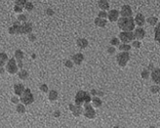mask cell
Returning <instances> with one entry per match:
<instances>
[{"label": "cell", "instance_id": "cell-1", "mask_svg": "<svg viewBox=\"0 0 160 128\" xmlns=\"http://www.w3.org/2000/svg\"><path fill=\"white\" fill-rule=\"evenodd\" d=\"M117 25L123 31H133L135 29V22L133 17H121L117 20Z\"/></svg>", "mask_w": 160, "mask_h": 128}, {"label": "cell", "instance_id": "cell-2", "mask_svg": "<svg viewBox=\"0 0 160 128\" xmlns=\"http://www.w3.org/2000/svg\"><path fill=\"white\" fill-rule=\"evenodd\" d=\"M91 96L88 92L86 91H83V90H79L76 95H75V105L77 106H82V105L86 104V103H90L91 102Z\"/></svg>", "mask_w": 160, "mask_h": 128}, {"label": "cell", "instance_id": "cell-3", "mask_svg": "<svg viewBox=\"0 0 160 128\" xmlns=\"http://www.w3.org/2000/svg\"><path fill=\"white\" fill-rule=\"evenodd\" d=\"M20 97V101L24 105V106L31 105L34 102V97H33V95H32V93H31V91L29 88H25Z\"/></svg>", "mask_w": 160, "mask_h": 128}, {"label": "cell", "instance_id": "cell-4", "mask_svg": "<svg viewBox=\"0 0 160 128\" xmlns=\"http://www.w3.org/2000/svg\"><path fill=\"white\" fill-rule=\"evenodd\" d=\"M130 60V54L129 52H124V51H121L120 53H118L116 55V61H117V64L118 66H125L127 65V63L129 62Z\"/></svg>", "mask_w": 160, "mask_h": 128}, {"label": "cell", "instance_id": "cell-5", "mask_svg": "<svg viewBox=\"0 0 160 128\" xmlns=\"http://www.w3.org/2000/svg\"><path fill=\"white\" fill-rule=\"evenodd\" d=\"M18 65L17 61L15 58L8 60V63H6V71H8V73L10 74H15L18 73Z\"/></svg>", "mask_w": 160, "mask_h": 128}, {"label": "cell", "instance_id": "cell-6", "mask_svg": "<svg viewBox=\"0 0 160 128\" xmlns=\"http://www.w3.org/2000/svg\"><path fill=\"white\" fill-rule=\"evenodd\" d=\"M83 114L84 116L89 119H93L96 116V111L93 109L92 105H90V103H86L84 104V110H83Z\"/></svg>", "mask_w": 160, "mask_h": 128}, {"label": "cell", "instance_id": "cell-7", "mask_svg": "<svg viewBox=\"0 0 160 128\" xmlns=\"http://www.w3.org/2000/svg\"><path fill=\"white\" fill-rule=\"evenodd\" d=\"M119 40L122 41V43H130L133 41L134 34L132 31H122L119 33Z\"/></svg>", "mask_w": 160, "mask_h": 128}, {"label": "cell", "instance_id": "cell-8", "mask_svg": "<svg viewBox=\"0 0 160 128\" xmlns=\"http://www.w3.org/2000/svg\"><path fill=\"white\" fill-rule=\"evenodd\" d=\"M32 31V24L27 22H24V24H20V34H28Z\"/></svg>", "mask_w": 160, "mask_h": 128}, {"label": "cell", "instance_id": "cell-9", "mask_svg": "<svg viewBox=\"0 0 160 128\" xmlns=\"http://www.w3.org/2000/svg\"><path fill=\"white\" fill-rule=\"evenodd\" d=\"M69 110L71 111L72 114L78 117L82 114L83 112V109L81 107V106H77V105H73V104H69Z\"/></svg>", "mask_w": 160, "mask_h": 128}, {"label": "cell", "instance_id": "cell-10", "mask_svg": "<svg viewBox=\"0 0 160 128\" xmlns=\"http://www.w3.org/2000/svg\"><path fill=\"white\" fill-rule=\"evenodd\" d=\"M133 34H134V37L137 38L138 40H142V39H143L144 36H146V30H144L142 27H139V28H137L136 29H135Z\"/></svg>", "mask_w": 160, "mask_h": 128}, {"label": "cell", "instance_id": "cell-11", "mask_svg": "<svg viewBox=\"0 0 160 128\" xmlns=\"http://www.w3.org/2000/svg\"><path fill=\"white\" fill-rule=\"evenodd\" d=\"M119 14L121 15V17H131L133 15V11H132V8L130 7L129 5H124L121 8Z\"/></svg>", "mask_w": 160, "mask_h": 128}, {"label": "cell", "instance_id": "cell-12", "mask_svg": "<svg viewBox=\"0 0 160 128\" xmlns=\"http://www.w3.org/2000/svg\"><path fill=\"white\" fill-rule=\"evenodd\" d=\"M107 18H109V22H117V20L119 19V12L115 9H111L107 13Z\"/></svg>", "mask_w": 160, "mask_h": 128}, {"label": "cell", "instance_id": "cell-13", "mask_svg": "<svg viewBox=\"0 0 160 128\" xmlns=\"http://www.w3.org/2000/svg\"><path fill=\"white\" fill-rule=\"evenodd\" d=\"M20 22L19 21L16 22V23H14L12 27L8 28V32L10 34H20Z\"/></svg>", "mask_w": 160, "mask_h": 128}, {"label": "cell", "instance_id": "cell-14", "mask_svg": "<svg viewBox=\"0 0 160 128\" xmlns=\"http://www.w3.org/2000/svg\"><path fill=\"white\" fill-rule=\"evenodd\" d=\"M71 60L74 65L79 66V65H81L82 62L84 61V55H83L82 53H77V54H75V55L72 56Z\"/></svg>", "mask_w": 160, "mask_h": 128}, {"label": "cell", "instance_id": "cell-15", "mask_svg": "<svg viewBox=\"0 0 160 128\" xmlns=\"http://www.w3.org/2000/svg\"><path fill=\"white\" fill-rule=\"evenodd\" d=\"M134 22H135V24H137V25L143 27V24H144V23H146V18H144V16H143V14L139 13V14H137V16L135 17Z\"/></svg>", "mask_w": 160, "mask_h": 128}, {"label": "cell", "instance_id": "cell-16", "mask_svg": "<svg viewBox=\"0 0 160 128\" xmlns=\"http://www.w3.org/2000/svg\"><path fill=\"white\" fill-rule=\"evenodd\" d=\"M149 75L151 76V79H152V81H153L154 83L159 84V68L153 69L151 74H149Z\"/></svg>", "mask_w": 160, "mask_h": 128}, {"label": "cell", "instance_id": "cell-17", "mask_svg": "<svg viewBox=\"0 0 160 128\" xmlns=\"http://www.w3.org/2000/svg\"><path fill=\"white\" fill-rule=\"evenodd\" d=\"M76 44H77V46H78L80 49H85L88 47L89 42L85 38H78V39L76 40Z\"/></svg>", "mask_w": 160, "mask_h": 128}, {"label": "cell", "instance_id": "cell-18", "mask_svg": "<svg viewBox=\"0 0 160 128\" xmlns=\"http://www.w3.org/2000/svg\"><path fill=\"white\" fill-rule=\"evenodd\" d=\"M24 86L23 84L19 83V84H15V85H14V92H15V94H16L17 96H20L22 93L24 92Z\"/></svg>", "mask_w": 160, "mask_h": 128}, {"label": "cell", "instance_id": "cell-19", "mask_svg": "<svg viewBox=\"0 0 160 128\" xmlns=\"http://www.w3.org/2000/svg\"><path fill=\"white\" fill-rule=\"evenodd\" d=\"M98 5H99V8L102 11L109 10V3L107 0H99Z\"/></svg>", "mask_w": 160, "mask_h": 128}, {"label": "cell", "instance_id": "cell-20", "mask_svg": "<svg viewBox=\"0 0 160 128\" xmlns=\"http://www.w3.org/2000/svg\"><path fill=\"white\" fill-rule=\"evenodd\" d=\"M94 22H95L96 25L99 27V28H105L106 25V24H107V22H106V19H102V18H99V17L96 18Z\"/></svg>", "mask_w": 160, "mask_h": 128}, {"label": "cell", "instance_id": "cell-21", "mask_svg": "<svg viewBox=\"0 0 160 128\" xmlns=\"http://www.w3.org/2000/svg\"><path fill=\"white\" fill-rule=\"evenodd\" d=\"M58 96L59 94L58 92L56 90H51L49 91V94H48V99L50 101H52V102H54V101H56L57 99H58Z\"/></svg>", "mask_w": 160, "mask_h": 128}, {"label": "cell", "instance_id": "cell-22", "mask_svg": "<svg viewBox=\"0 0 160 128\" xmlns=\"http://www.w3.org/2000/svg\"><path fill=\"white\" fill-rule=\"evenodd\" d=\"M18 76H19V78L22 80H25L28 78V73H27V70H24V69H20V70L18 73Z\"/></svg>", "mask_w": 160, "mask_h": 128}, {"label": "cell", "instance_id": "cell-23", "mask_svg": "<svg viewBox=\"0 0 160 128\" xmlns=\"http://www.w3.org/2000/svg\"><path fill=\"white\" fill-rule=\"evenodd\" d=\"M7 61H8V55L5 52L0 53V66H3L6 65Z\"/></svg>", "mask_w": 160, "mask_h": 128}, {"label": "cell", "instance_id": "cell-24", "mask_svg": "<svg viewBox=\"0 0 160 128\" xmlns=\"http://www.w3.org/2000/svg\"><path fill=\"white\" fill-rule=\"evenodd\" d=\"M91 102H92V104H93V106H94V107H100L102 104V100H101L100 98H98V97H94L93 99H91Z\"/></svg>", "mask_w": 160, "mask_h": 128}, {"label": "cell", "instance_id": "cell-25", "mask_svg": "<svg viewBox=\"0 0 160 128\" xmlns=\"http://www.w3.org/2000/svg\"><path fill=\"white\" fill-rule=\"evenodd\" d=\"M132 48L131 46L128 44V43H122V44H119L118 45V49L120 51H124V52H129V50Z\"/></svg>", "mask_w": 160, "mask_h": 128}, {"label": "cell", "instance_id": "cell-26", "mask_svg": "<svg viewBox=\"0 0 160 128\" xmlns=\"http://www.w3.org/2000/svg\"><path fill=\"white\" fill-rule=\"evenodd\" d=\"M15 59L16 60H23L24 59V52L20 50V49H18L15 51Z\"/></svg>", "mask_w": 160, "mask_h": 128}, {"label": "cell", "instance_id": "cell-27", "mask_svg": "<svg viewBox=\"0 0 160 128\" xmlns=\"http://www.w3.org/2000/svg\"><path fill=\"white\" fill-rule=\"evenodd\" d=\"M16 110L19 114H24L25 112V107H24V105L22 103V104H17V107H16Z\"/></svg>", "mask_w": 160, "mask_h": 128}, {"label": "cell", "instance_id": "cell-28", "mask_svg": "<svg viewBox=\"0 0 160 128\" xmlns=\"http://www.w3.org/2000/svg\"><path fill=\"white\" fill-rule=\"evenodd\" d=\"M147 23L150 24V25H156L158 24V18L156 17H149L147 19Z\"/></svg>", "mask_w": 160, "mask_h": 128}, {"label": "cell", "instance_id": "cell-29", "mask_svg": "<svg viewBox=\"0 0 160 128\" xmlns=\"http://www.w3.org/2000/svg\"><path fill=\"white\" fill-rule=\"evenodd\" d=\"M109 43H110V45L111 46H118L120 44V40L119 38L117 37H112L111 39H110V41H109Z\"/></svg>", "mask_w": 160, "mask_h": 128}, {"label": "cell", "instance_id": "cell-30", "mask_svg": "<svg viewBox=\"0 0 160 128\" xmlns=\"http://www.w3.org/2000/svg\"><path fill=\"white\" fill-rule=\"evenodd\" d=\"M154 38H155V41H159V24H158L154 28Z\"/></svg>", "mask_w": 160, "mask_h": 128}, {"label": "cell", "instance_id": "cell-31", "mask_svg": "<svg viewBox=\"0 0 160 128\" xmlns=\"http://www.w3.org/2000/svg\"><path fill=\"white\" fill-rule=\"evenodd\" d=\"M24 9H25L27 11H28V12H31V11L33 10L34 6H33V4L31 3V2H28V1H27V3L24 4Z\"/></svg>", "mask_w": 160, "mask_h": 128}, {"label": "cell", "instance_id": "cell-32", "mask_svg": "<svg viewBox=\"0 0 160 128\" xmlns=\"http://www.w3.org/2000/svg\"><path fill=\"white\" fill-rule=\"evenodd\" d=\"M141 76L143 77V79H147L149 77V70L148 69H143V71L141 73Z\"/></svg>", "mask_w": 160, "mask_h": 128}, {"label": "cell", "instance_id": "cell-33", "mask_svg": "<svg viewBox=\"0 0 160 128\" xmlns=\"http://www.w3.org/2000/svg\"><path fill=\"white\" fill-rule=\"evenodd\" d=\"M73 62H72V60H65V66L68 68V69H72L73 68Z\"/></svg>", "mask_w": 160, "mask_h": 128}, {"label": "cell", "instance_id": "cell-34", "mask_svg": "<svg viewBox=\"0 0 160 128\" xmlns=\"http://www.w3.org/2000/svg\"><path fill=\"white\" fill-rule=\"evenodd\" d=\"M150 91H151V93H152V94H158V93H159V86H158V84H157V85H153V86L150 87Z\"/></svg>", "mask_w": 160, "mask_h": 128}, {"label": "cell", "instance_id": "cell-35", "mask_svg": "<svg viewBox=\"0 0 160 128\" xmlns=\"http://www.w3.org/2000/svg\"><path fill=\"white\" fill-rule=\"evenodd\" d=\"M132 46H133L134 48L139 49V48H141V46H142V43H141L140 40H134L133 43H132Z\"/></svg>", "mask_w": 160, "mask_h": 128}, {"label": "cell", "instance_id": "cell-36", "mask_svg": "<svg viewBox=\"0 0 160 128\" xmlns=\"http://www.w3.org/2000/svg\"><path fill=\"white\" fill-rule=\"evenodd\" d=\"M98 17L102 18V19H106V18H107V13H106V11L101 10L99 12V14H98Z\"/></svg>", "mask_w": 160, "mask_h": 128}, {"label": "cell", "instance_id": "cell-37", "mask_svg": "<svg viewBox=\"0 0 160 128\" xmlns=\"http://www.w3.org/2000/svg\"><path fill=\"white\" fill-rule=\"evenodd\" d=\"M15 2H16V5H19V6H22V7L24 8V4L27 2V0H15Z\"/></svg>", "mask_w": 160, "mask_h": 128}, {"label": "cell", "instance_id": "cell-38", "mask_svg": "<svg viewBox=\"0 0 160 128\" xmlns=\"http://www.w3.org/2000/svg\"><path fill=\"white\" fill-rule=\"evenodd\" d=\"M27 16L24 14H20L18 16V21L19 22H23V23H24V22H27Z\"/></svg>", "mask_w": 160, "mask_h": 128}, {"label": "cell", "instance_id": "cell-39", "mask_svg": "<svg viewBox=\"0 0 160 128\" xmlns=\"http://www.w3.org/2000/svg\"><path fill=\"white\" fill-rule=\"evenodd\" d=\"M39 89H40L42 92H44V93H47L49 89H48V86L46 84H41L40 86H39Z\"/></svg>", "mask_w": 160, "mask_h": 128}, {"label": "cell", "instance_id": "cell-40", "mask_svg": "<svg viewBox=\"0 0 160 128\" xmlns=\"http://www.w3.org/2000/svg\"><path fill=\"white\" fill-rule=\"evenodd\" d=\"M28 40L30 42H34L36 40V35L34 34V33H32V32L28 33Z\"/></svg>", "mask_w": 160, "mask_h": 128}, {"label": "cell", "instance_id": "cell-41", "mask_svg": "<svg viewBox=\"0 0 160 128\" xmlns=\"http://www.w3.org/2000/svg\"><path fill=\"white\" fill-rule=\"evenodd\" d=\"M14 11H15L16 13L22 14V12H23V7H22V6H19V5H15V7H14Z\"/></svg>", "mask_w": 160, "mask_h": 128}, {"label": "cell", "instance_id": "cell-42", "mask_svg": "<svg viewBox=\"0 0 160 128\" xmlns=\"http://www.w3.org/2000/svg\"><path fill=\"white\" fill-rule=\"evenodd\" d=\"M115 47H113V46H110V47H109L107 48V53H109V55H113L114 53H115Z\"/></svg>", "mask_w": 160, "mask_h": 128}, {"label": "cell", "instance_id": "cell-43", "mask_svg": "<svg viewBox=\"0 0 160 128\" xmlns=\"http://www.w3.org/2000/svg\"><path fill=\"white\" fill-rule=\"evenodd\" d=\"M11 102H12V103H13V104H19V102H20V99H19V98L17 97V95H16V96H14V97H12L11 98Z\"/></svg>", "mask_w": 160, "mask_h": 128}, {"label": "cell", "instance_id": "cell-44", "mask_svg": "<svg viewBox=\"0 0 160 128\" xmlns=\"http://www.w3.org/2000/svg\"><path fill=\"white\" fill-rule=\"evenodd\" d=\"M46 14H47L48 16H53V15H54V11L52 10V9H50V8H48L47 10H46Z\"/></svg>", "mask_w": 160, "mask_h": 128}, {"label": "cell", "instance_id": "cell-45", "mask_svg": "<svg viewBox=\"0 0 160 128\" xmlns=\"http://www.w3.org/2000/svg\"><path fill=\"white\" fill-rule=\"evenodd\" d=\"M16 61H17L18 68H20V69H23V60H16Z\"/></svg>", "mask_w": 160, "mask_h": 128}, {"label": "cell", "instance_id": "cell-46", "mask_svg": "<svg viewBox=\"0 0 160 128\" xmlns=\"http://www.w3.org/2000/svg\"><path fill=\"white\" fill-rule=\"evenodd\" d=\"M91 94H92L93 96H96V95H97V90H95V89H93V90L91 91Z\"/></svg>", "mask_w": 160, "mask_h": 128}, {"label": "cell", "instance_id": "cell-47", "mask_svg": "<svg viewBox=\"0 0 160 128\" xmlns=\"http://www.w3.org/2000/svg\"><path fill=\"white\" fill-rule=\"evenodd\" d=\"M4 73H5V69H4L2 66H0V73H1V74H3Z\"/></svg>", "mask_w": 160, "mask_h": 128}, {"label": "cell", "instance_id": "cell-48", "mask_svg": "<svg viewBox=\"0 0 160 128\" xmlns=\"http://www.w3.org/2000/svg\"><path fill=\"white\" fill-rule=\"evenodd\" d=\"M54 115L55 116H57V117H58V116H60V111H56V112H54Z\"/></svg>", "mask_w": 160, "mask_h": 128}]
</instances>
